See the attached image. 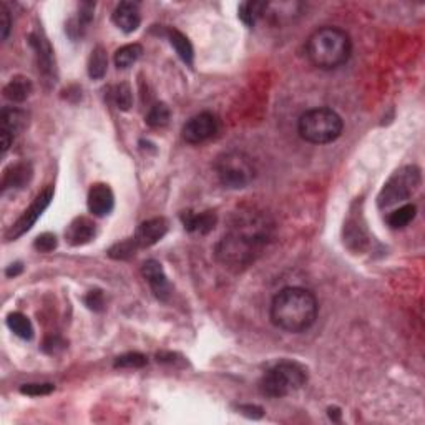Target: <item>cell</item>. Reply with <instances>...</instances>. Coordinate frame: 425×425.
<instances>
[{
    "label": "cell",
    "instance_id": "1",
    "mask_svg": "<svg viewBox=\"0 0 425 425\" xmlns=\"http://www.w3.org/2000/svg\"><path fill=\"white\" fill-rule=\"evenodd\" d=\"M271 238V223L258 211H241L234 216L230 233L216 246V258L226 269H246L258 259Z\"/></svg>",
    "mask_w": 425,
    "mask_h": 425
},
{
    "label": "cell",
    "instance_id": "2",
    "mask_svg": "<svg viewBox=\"0 0 425 425\" xmlns=\"http://www.w3.org/2000/svg\"><path fill=\"white\" fill-rule=\"evenodd\" d=\"M317 299L304 287L291 286L281 289L271 302L269 316L276 328L291 334H301L316 322Z\"/></svg>",
    "mask_w": 425,
    "mask_h": 425
},
{
    "label": "cell",
    "instance_id": "3",
    "mask_svg": "<svg viewBox=\"0 0 425 425\" xmlns=\"http://www.w3.org/2000/svg\"><path fill=\"white\" fill-rule=\"evenodd\" d=\"M352 52L351 37L337 27H321L308 38L306 55L321 70H336L349 60Z\"/></svg>",
    "mask_w": 425,
    "mask_h": 425
},
{
    "label": "cell",
    "instance_id": "4",
    "mask_svg": "<svg viewBox=\"0 0 425 425\" xmlns=\"http://www.w3.org/2000/svg\"><path fill=\"white\" fill-rule=\"evenodd\" d=\"M342 128H344V123L339 113L328 106L308 110L298 121L299 136L313 145L332 143L341 136Z\"/></svg>",
    "mask_w": 425,
    "mask_h": 425
},
{
    "label": "cell",
    "instance_id": "5",
    "mask_svg": "<svg viewBox=\"0 0 425 425\" xmlns=\"http://www.w3.org/2000/svg\"><path fill=\"white\" fill-rule=\"evenodd\" d=\"M306 380H308V374L302 365L284 361L271 367L263 376L261 382H259V391L263 396L271 397V399H281V397L299 391L306 384Z\"/></svg>",
    "mask_w": 425,
    "mask_h": 425
},
{
    "label": "cell",
    "instance_id": "6",
    "mask_svg": "<svg viewBox=\"0 0 425 425\" xmlns=\"http://www.w3.org/2000/svg\"><path fill=\"white\" fill-rule=\"evenodd\" d=\"M216 175L226 188L241 190L254 180L256 168L246 153L228 151L216 160Z\"/></svg>",
    "mask_w": 425,
    "mask_h": 425
},
{
    "label": "cell",
    "instance_id": "7",
    "mask_svg": "<svg viewBox=\"0 0 425 425\" xmlns=\"http://www.w3.org/2000/svg\"><path fill=\"white\" fill-rule=\"evenodd\" d=\"M420 184V170L417 167H405L396 171L391 180L384 184L379 195V206L391 208L393 204L402 203L411 198Z\"/></svg>",
    "mask_w": 425,
    "mask_h": 425
},
{
    "label": "cell",
    "instance_id": "8",
    "mask_svg": "<svg viewBox=\"0 0 425 425\" xmlns=\"http://www.w3.org/2000/svg\"><path fill=\"white\" fill-rule=\"evenodd\" d=\"M52 198H53V188L52 186H47L45 190L38 193L37 198L34 199V203L30 204V206L27 208L25 211H23V215L17 219V223H15L14 226L10 228L7 238H9L12 241V239L21 238L23 233H27V231H29L30 228H32L34 224L37 223V219L40 218L42 212L47 210V206H49L50 202H52Z\"/></svg>",
    "mask_w": 425,
    "mask_h": 425
},
{
    "label": "cell",
    "instance_id": "9",
    "mask_svg": "<svg viewBox=\"0 0 425 425\" xmlns=\"http://www.w3.org/2000/svg\"><path fill=\"white\" fill-rule=\"evenodd\" d=\"M218 132V118H216L210 112L198 113V115L191 117L190 120L184 123L183 127V138L186 143L199 145L208 141Z\"/></svg>",
    "mask_w": 425,
    "mask_h": 425
},
{
    "label": "cell",
    "instance_id": "10",
    "mask_svg": "<svg viewBox=\"0 0 425 425\" xmlns=\"http://www.w3.org/2000/svg\"><path fill=\"white\" fill-rule=\"evenodd\" d=\"M141 273H143V276L148 281L149 287H151L153 293H155V296L158 298L160 301H167V299L170 298V291H171L170 282H168L167 274H165L163 267H161L158 261L149 259V261H147L143 265Z\"/></svg>",
    "mask_w": 425,
    "mask_h": 425
},
{
    "label": "cell",
    "instance_id": "11",
    "mask_svg": "<svg viewBox=\"0 0 425 425\" xmlns=\"http://www.w3.org/2000/svg\"><path fill=\"white\" fill-rule=\"evenodd\" d=\"M115 206L112 188L105 183H95L88 191V210L95 216L110 215Z\"/></svg>",
    "mask_w": 425,
    "mask_h": 425
},
{
    "label": "cell",
    "instance_id": "12",
    "mask_svg": "<svg viewBox=\"0 0 425 425\" xmlns=\"http://www.w3.org/2000/svg\"><path fill=\"white\" fill-rule=\"evenodd\" d=\"M167 231H168L167 219L153 218L140 224L135 236H133V239H135L138 247H149L156 245L160 239H163Z\"/></svg>",
    "mask_w": 425,
    "mask_h": 425
},
{
    "label": "cell",
    "instance_id": "13",
    "mask_svg": "<svg viewBox=\"0 0 425 425\" xmlns=\"http://www.w3.org/2000/svg\"><path fill=\"white\" fill-rule=\"evenodd\" d=\"M113 23L125 34L135 32L141 23L140 7L135 2H120L113 10Z\"/></svg>",
    "mask_w": 425,
    "mask_h": 425
},
{
    "label": "cell",
    "instance_id": "14",
    "mask_svg": "<svg viewBox=\"0 0 425 425\" xmlns=\"http://www.w3.org/2000/svg\"><path fill=\"white\" fill-rule=\"evenodd\" d=\"M95 234H97V224L90 218H85V216H80V218L73 219V221L70 223L69 230L65 231L66 241H69L72 246L86 245V243H90L93 238H95Z\"/></svg>",
    "mask_w": 425,
    "mask_h": 425
},
{
    "label": "cell",
    "instance_id": "15",
    "mask_svg": "<svg viewBox=\"0 0 425 425\" xmlns=\"http://www.w3.org/2000/svg\"><path fill=\"white\" fill-rule=\"evenodd\" d=\"M29 125V115L19 108H3L0 115V135L10 136L12 140L22 133Z\"/></svg>",
    "mask_w": 425,
    "mask_h": 425
},
{
    "label": "cell",
    "instance_id": "16",
    "mask_svg": "<svg viewBox=\"0 0 425 425\" xmlns=\"http://www.w3.org/2000/svg\"><path fill=\"white\" fill-rule=\"evenodd\" d=\"M183 218V224L188 231L191 233H199V234H206L210 233L211 230H215L216 224V215L211 211H204L199 212V215H193V212H183L181 215Z\"/></svg>",
    "mask_w": 425,
    "mask_h": 425
},
{
    "label": "cell",
    "instance_id": "17",
    "mask_svg": "<svg viewBox=\"0 0 425 425\" xmlns=\"http://www.w3.org/2000/svg\"><path fill=\"white\" fill-rule=\"evenodd\" d=\"M32 178V167L29 163H17L3 173V190L7 188H23Z\"/></svg>",
    "mask_w": 425,
    "mask_h": 425
},
{
    "label": "cell",
    "instance_id": "18",
    "mask_svg": "<svg viewBox=\"0 0 425 425\" xmlns=\"http://www.w3.org/2000/svg\"><path fill=\"white\" fill-rule=\"evenodd\" d=\"M32 93V82L25 77H14L3 88V97L14 104H22Z\"/></svg>",
    "mask_w": 425,
    "mask_h": 425
},
{
    "label": "cell",
    "instance_id": "19",
    "mask_svg": "<svg viewBox=\"0 0 425 425\" xmlns=\"http://www.w3.org/2000/svg\"><path fill=\"white\" fill-rule=\"evenodd\" d=\"M30 43H32L35 52H37L38 65H40L42 72L52 75L53 73V50H52V47H50V43L38 34H34L32 37H30Z\"/></svg>",
    "mask_w": 425,
    "mask_h": 425
},
{
    "label": "cell",
    "instance_id": "20",
    "mask_svg": "<svg viewBox=\"0 0 425 425\" xmlns=\"http://www.w3.org/2000/svg\"><path fill=\"white\" fill-rule=\"evenodd\" d=\"M7 326L15 336H19L21 339H32L34 337V326L30 322V319L22 313H12L7 317Z\"/></svg>",
    "mask_w": 425,
    "mask_h": 425
},
{
    "label": "cell",
    "instance_id": "21",
    "mask_svg": "<svg viewBox=\"0 0 425 425\" xmlns=\"http://www.w3.org/2000/svg\"><path fill=\"white\" fill-rule=\"evenodd\" d=\"M106 70H108V57H106L104 47L98 45L92 50V55H90L88 75L93 80H100L106 75Z\"/></svg>",
    "mask_w": 425,
    "mask_h": 425
},
{
    "label": "cell",
    "instance_id": "22",
    "mask_svg": "<svg viewBox=\"0 0 425 425\" xmlns=\"http://www.w3.org/2000/svg\"><path fill=\"white\" fill-rule=\"evenodd\" d=\"M141 55H143V47L140 43H128V45L117 50L115 65L118 69H128V66H132L140 60Z\"/></svg>",
    "mask_w": 425,
    "mask_h": 425
},
{
    "label": "cell",
    "instance_id": "23",
    "mask_svg": "<svg viewBox=\"0 0 425 425\" xmlns=\"http://www.w3.org/2000/svg\"><path fill=\"white\" fill-rule=\"evenodd\" d=\"M168 38H170V43L175 47L176 53L180 55L181 60H183L184 64L191 65L193 64V47H191L190 40H188V38L184 37L180 30H175V29L168 30Z\"/></svg>",
    "mask_w": 425,
    "mask_h": 425
},
{
    "label": "cell",
    "instance_id": "24",
    "mask_svg": "<svg viewBox=\"0 0 425 425\" xmlns=\"http://www.w3.org/2000/svg\"><path fill=\"white\" fill-rule=\"evenodd\" d=\"M266 2H245L239 5V19L246 23L247 27H254L259 19L265 17Z\"/></svg>",
    "mask_w": 425,
    "mask_h": 425
},
{
    "label": "cell",
    "instance_id": "25",
    "mask_svg": "<svg viewBox=\"0 0 425 425\" xmlns=\"http://www.w3.org/2000/svg\"><path fill=\"white\" fill-rule=\"evenodd\" d=\"M415 212H417V208L414 206V204H404V206L397 208V210H393L391 215H389V218H387L389 226L393 228V230L405 228L409 223L412 221V219L415 218Z\"/></svg>",
    "mask_w": 425,
    "mask_h": 425
},
{
    "label": "cell",
    "instance_id": "26",
    "mask_svg": "<svg viewBox=\"0 0 425 425\" xmlns=\"http://www.w3.org/2000/svg\"><path fill=\"white\" fill-rule=\"evenodd\" d=\"M110 98H112L113 104L117 105V108L123 110V112H127V110L132 108L133 105V93L128 84H118L115 86H112V90H110Z\"/></svg>",
    "mask_w": 425,
    "mask_h": 425
},
{
    "label": "cell",
    "instance_id": "27",
    "mask_svg": "<svg viewBox=\"0 0 425 425\" xmlns=\"http://www.w3.org/2000/svg\"><path fill=\"white\" fill-rule=\"evenodd\" d=\"M170 118H171V112L165 104H156L149 108L148 115H147V123L151 128H161V127H167L170 123Z\"/></svg>",
    "mask_w": 425,
    "mask_h": 425
},
{
    "label": "cell",
    "instance_id": "28",
    "mask_svg": "<svg viewBox=\"0 0 425 425\" xmlns=\"http://www.w3.org/2000/svg\"><path fill=\"white\" fill-rule=\"evenodd\" d=\"M136 250H138V245H136L135 239L130 238L121 243H117V245L108 251V254L112 256L113 259H128L132 258V256H135Z\"/></svg>",
    "mask_w": 425,
    "mask_h": 425
},
{
    "label": "cell",
    "instance_id": "29",
    "mask_svg": "<svg viewBox=\"0 0 425 425\" xmlns=\"http://www.w3.org/2000/svg\"><path fill=\"white\" fill-rule=\"evenodd\" d=\"M147 357L140 352H128L123 356L117 357L115 367H123V369H140L143 365H147Z\"/></svg>",
    "mask_w": 425,
    "mask_h": 425
},
{
    "label": "cell",
    "instance_id": "30",
    "mask_svg": "<svg viewBox=\"0 0 425 425\" xmlns=\"http://www.w3.org/2000/svg\"><path fill=\"white\" fill-rule=\"evenodd\" d=\"M55 247H57V236L52 233H45L35 239V250L40 253H50Z\"/></svg>",
    "mask_w": 425,
    "mask_h": 425
},
{
    "label": "cell",
    "instance_id": "31",
    "mask_svg": "<svg viewBox=\"0 0 425 425\" xmlns=\"http://www.w3.org/2000/svg\"><path fill=\"white\" fill-rule=\"evenodd\" d=\"M53 391V384H25L22 385L21 392L27 393V396H49Z\"/></svg>",
    "mask_w": 425,
    "mask_h": 425
},
{
    "label": "cell",
    "instance_id": "32",
    "mask_svg": "<svg viewBox=\"0 0 425 425\" xmlns=\"http://www.w3.org/2000/svg\"><path fill=\"white\" fill-rule=\"evenodd\" d=\"M10 12L7 10V7L0 5V37H2V40H5L7 37H9V32H10Z\"/></svg>",
    "mask_w": 425,
    "mask_h": 425
},
{
    "label": "cell",
    "instance_id": "33",
    "mask_svg": "<svg viewBox=\"0 0 425 425\" xmlns=\"http://www.w3.org/2000/svg\"><path fill=\"white\" fill-rule=\"evenodd\" d=\"M85 304L93 311L104 309L105 301H104V294H101V291H90L85 298Z\"/></svg>",
    "mask_w": 425,
    "mask_h": 425
},
{
    "label": "cell",
    "instance_id": "34",
    "mask_svg": "<svg viewBox=\"0 0 425 425\" xmlns=\"http://www.w3.org/2000/svg\"><path fill=\"white\" fill-rule=\"evenodd\" d=\"M21 271H22V265H12L9 269H7V276H17Z\"/></svg>",
    "mask_w": 425,
    "mask_h": 425
},
{
    "label": "cell",
    "instance_id": "35",
    "mask_svg": "<svg viewBox=\"0 0 425 425\" xmlns=\"http://www.w3.org/2000/svg\"><path fill=\"white\" fill-rule=\"evenodd\" d=\"M329 417L332 420H339L341 419V412L337 411V409H334V411H332V409H329Z\"/></svg>",
    "mask_w": 425,
    "mask_h": 425
}]
</instances>
